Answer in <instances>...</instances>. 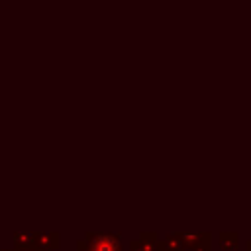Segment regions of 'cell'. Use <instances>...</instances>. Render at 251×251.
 <instances>
[{
  "mask_svg": "<svg viewBox=\"0 0 251 251\" xmlns=\"http://www.w3.org/2000/svg\"><path fill=\"white\" fill-rule=\"evenodd\" d=\"M78 251H120L118 239L108 233H86L82 241H78Z\"/></svg>",
  "mask_w": 251,
  "mask_h": 251,
  "instance_id": "1",
  "label": "cell"
},
{
  "mask_svg": "<svg viewBox=\"0 0 251 251\" xmlns=\"http://www.w3.org/2000/svg\"><path fill=\"white\" fill-rule=\"evenodd\" d=\"M16 249H33L37 247V231H16L14 233Z\"/></svg>",
  "mask_w": 251,
  "mask_h": 251,
  "instance_id": "2",
  "label": "cell"
},
{
  "mask_svg": "<svg viewBox=\"0 0 251 251\" xmlns=\"http://www.w3.org/2000/svg\"><path fill=\"white\" fill-rule=\"evenodd\" d=\"M37 247L39 249H45V251H51V249H57L59 247V233H37Z\"/></svg>",
  "mask_w": 251,
  "mask_h": 251,
  "instance_id": "3",
  "label": "cell"
},
{
  "mask_svg": "<svg viewBox=\"0 0 251 251\" xmlns=\"http://www.w3.org/2000/svg\"><path fill=\"white\" fill-rule=\"evenodd\" d=\"M12 251H45V249H39V247H33V249H12Z\"/></svg>",
  "mask_w": 251,
  "mask_h": 251,
  "instance_id": "4",
  "label": "cell"
},
{
  "mask_svg": "<svg viewBox=\"0 0 251 251\" xmlns=\"http://www.w3.org/2000/svg\"><path fill=\"white\" fill-rule=\"evenodd\" d=\"M0 251H8V249H0ZM10 251H12V249H10Z\"/></svg>",
  "mask_w": 251,
  "mask_h": 251,
  "instance_id": "5",
  "label": "cell"
}]
</instances>
